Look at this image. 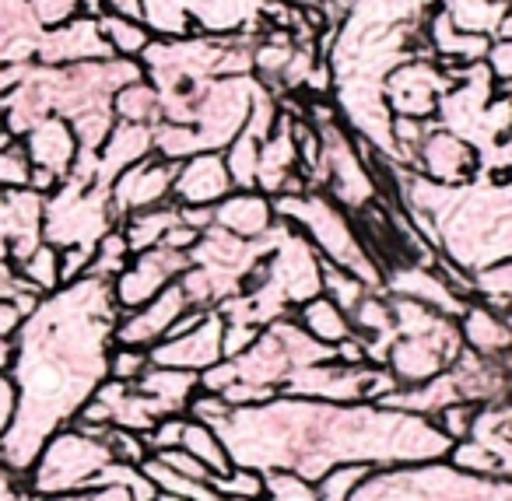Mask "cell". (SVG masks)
<instances>
[{"mask_svg": "<svg viewBox=\"0 0 512 501\" xmlns=\"http://www.w3.org/2000/svg\"><path fill=\"white\" fill-rule=\"evenodd\" d=\"M151 144H155V155L165 158V162H186V158L200 155L204 144H200L193 123H155L151 127Z\"/></svg>", "mask_w": 512, "mask_h": 501, "instance_id": "cell-31", "label": "cell"}, {"mask_svg": "<svg viewBox=\"0 0 512 501\" xmlns=\"http://www.w3.org/2000/svg\"><path fill=\"white\" fill-rule=\"evenodd\" d=\"M183 270H190V253H179V249L155 246L144 249V253H134L127 267H123V274L113 281L116 309L134 312L141 305H148L158 291L176 284L183 277Z\"/></svg>", "mask_w": 512, "mask_h": 501, "instance_id": "cell-9", "label": "cell"}, {"mask_svg": "<svg viewBox=\"0 0 512 501\" xmlns=\"http://www.w3.org/2000/svg\"><path fill=\"white\" fill-rule=\"evenodd\" d=\"M260 501H316V484L299 473L271 470L264 473V498Z\"/></svg>", "mask_w": 512, "mask_h": 501, "instance_id": "cell-38", "label": "cell"}, {"mask_svg": "<svg viewBox=\"0 0 512 501\" xmlns=\"http://www.w3.org/2000/svg\"><path fill=\"white\" fill-rule=\"evenodd\" d=\"M43 207L46 197L29 186H4L0 190V235L8 239L15 267L43 246Z\"/></svg>", "mask_w": 512, "mask_h": 501, "instance_id": "cell-15", "label": "cell"}, {"mask_svg": "<svg viewBox=\"0 0 512 501\" xmlns=\"http://www.w3.org/2000/svg\"><path fill=\"white\" fill-rule=\"evenodd\" d=\"M221 333H225V316L218 309H211L204 316V323L197 330L183 333V337H169L162 344L151 347V365L162 368H183V372H207L211 365H218L221 354Z\"/></svg>", "mask_w": 512, "mask_h": 501, "instance_id": "cell-16", "label": "cell"}, {"mask_svg": "<svg viewBox=\"0 0 512 501\" xmlns=\"http://www.w3.org/2000/svg\"><path fill=\"white\" fill-rule=\"evenodd\" d=\"M414 172L439 186H467L481 172V158H477V151L463 137L432 123L418 155H414Z\"/></svg>", "mask_w": 512, "mask_h": 501, "instance_id": "cell-11", "label": "cell"}, {"mask_svg": "<svg viewBox=\"0 0 512 501\" xmlns=\"http://www.w3.org/2000/svg\"><path fill=\"white\" fill-rule=\"evenodd\" d=\"M99 29L106 36L113 57L123 60H141L144 50L151 46V29L144 22H130V18H116V15H99Z\"/></svg>", "mask_w": 512, "mask_h": 501, "instance_id": "cell-28", "label": "cell"}, {"mask_svg": "<svg viewBox=\"0 0 512 501\" xmlns=\"http://www.w3.org/2000/svg\"><path fill=\"white\" fill-rule=\"evenodd\" d=\"M25 158L32 169H46L64 183L71 176V165L78 158V137H74L71 123L64 116H46L39 120L29 134L22 137Z\"/></svg>", "mask_w": 512, "mask_h": 501, "instance_id": "cell-18", "label": "cell"}, {"mask_svg": "<svg viewBox=\"0 0 512 501\" xmlns=\"http://www.w3.org/2000/svg\"><path fill=\"white\" fill-rule=\"evenodd\" d=\"M102 15L130 18V22H144V0H102Z\"/></svg>", "mask_w": 512, "mask_h": 501, "instance_id": "cell-49", "label": "cell"}, {"mask_svg": "<svg viewBox=\"0 0 512 501\" xmlns=\"http://www.w3.org/2000/svg\"><path fill=\"white\" fill-rule=\"evenodd\" d=\"M232 176L221 151H200V155L179 162L176 183H172V204L179 207H218L232 193Z\"/></svg>", "mask_w": 512, "mask_h": 501, "instance_id": "cell-17", "label": "cell"}, {"mask_svg": "<svg viewBox=\"0 0 512 501\" xmlns=\"http://www.w3.org/2000/svg\"><path fill=\"white\" fill-rule=\"evenodd\" d=\"M113 113L120 123H141V127H155L162 123V99H158V88L148 78L130 81L120 92L113 95Z\"/></svg>", "mask_w": 512, "mask_h": 501, "instance_id": "cell-27", "label": "cell"}, {"mask_svg": "<svg viewBox=\"0 0 512 501\" xmlns=\"http://www.w3.org/2000/svg\"><path fill=\"white\" fill-rule=\"evenodd\" d=\"M446 463L456 466L460 473H474V477H498L495 452H491L484 442H477V438H463V442L449 445Z\"/></svg>", "mask_w": 512, "mask_h": 501, "instance_id": "cell-36", "label": "cell"}, {"mask_svg": "<svg viewBox=\"0 0 512 501\" xmlns=\"http://www.w3.org/2000/svg\"><path fill=\"white\" fill-rule=\"evenodd\" d=\"M15 270L39 298H46V295H53V291L64 288V284H60V249L50 246V242H43L36 253L25 256Z\"/></svg>", "mask_w": 512, "mask_h": 501, "instance_id": "cell-29", "label": "cell"}, {"mask_svg": "<svg viewBox=\"0 0 512 501\" xmlns=\"http://www.w3.org/2000/svg\"><path fill=\"white\" fill-rule=\"evenodd\" d=\"M113 463L106 438H92L74 424L60 428L50 442L39 449L36 463L22 477L29 498H50V494H81L95 484L106 466Z\"/></svg>", "mask_w": 512, "mask_h": 501, "instance_id": "cell-4", "label": "cell"}, {"mask_svg": "<svg viewBox=\"0 0 512 501\" xmlns=\"http://www.w3.org/2000/svg\"><path fill=\"white\" fill-rule=\"evenodd\" d=\"M22 71H25V67H0V99L15 88V81L22 78Z\"/></svg>", "mask_w": 512, "mask_h": 501, "instance_id": "cell-54", "label": "cell"}, {"mask_svg": "<svg viewBox=\"0 0 512 501\" xmlns=\"http://www.w3.org/2000/svg\"><path fill=\"white\" fill-rule=\"evenodd\" d=\"M463 351L460 326L449 323L446 330L432 333V337H397L386 354V368L397 379V386H425V382L439 379Z\"/></svg>", "mask_w": 512, "mask_h": 501, "instance_id": "cell-8", "label": "cell"}, {"mask_svg": "<svg viewBox=\"0 0 512 501\" xmlns=\"http://www.w3.org/2000/svg\"><path fill=\"white\" fill-rule=\"evenodd\" d=\"M179 225V204H162L151 207V211H137L130 218L120 221V232L127 239L130 253H144V249H155L165 242V235Z\"/></svg>", "mask_w": 512, "mask_h": 501, "instance_id": "cell-26", "label": "cell"}, {"mask_svg": "<svg viewBox=\"0 0 512 501\" xmlns=\"http://www.w3.org/2000/svg\"><path fill=\"white\" fill-rule=\"evenodd\" d=\"M207 487H214L228 501H260L264 498V473L249 470V466H232L225 477L207 480Z\"/></svg>", "mask_w": 512, "mask_h": 501, "instance_id": "cell-37", "label": "cell"}, {"mask_svg": "<svg viewBox=\"0 0 512 501\" xmlns=\"http://www.w3.org/2000/svg\"><path fill=\"white\" fill-rule=\"evenodd\" d=\"M148 368H151V354L144 351V347L113 344V351H109V379L113 382H127V386H134Z\"/></svg>", "mask_w": 512, "mask_h": 501, "instance_id": "cell-39", "label": "cell"}, {"mask_svg": "<svg viewBox=\"0 0 512 501\" xmlns=\"http://www.w3.org/2000/svg\"><path fill=\"white\" fill-rule=\"evenodd\" d=\"M11 361H15V340L0 337V375L11 372Z\"/></svg>", "mask_w": 512, "mask_h": 501, "instance_id": "cell-55", "label": "cell"}, {"mask_svg": "<svg viewBox=\"0 0 512 501\" xmlns=\"http://www.w3.org/2000/svg\"><path fill=\"white\" fill-rule=\"evenodd\" d=\"M120 309L113 302V284L99 277H81L53 295L39 298L15 333V382L18 407L8 435L0 442V463L25 477L39 449L60 428L78 417V410L109 379V351Z\"/></svg>", "mask_w": 512, "mask_h": 501, "instance_id": "cell-1", "label": "cell"}, {"mask_svg": "<svg viewBox=\"0 0 512 501\" xmlns=\"http://www.w3.org/2000/svg\"><path fill=\"white\" fill-rule=\"evenodd\" d=\"M292 319L309 333V337L320 340V344H327V347H337L341 340H348L351 333H355L351 330L348 312L337 309L327 295H316V298H309V302H302L299 309L292 312Z\"/></svg>", "mask_w": 512, "mask_h": 501, "instance_id": "cell-25", "label": "cell"}, {"mask_svg": "<svg viewBox=\"0 0 512 501\" xmlns=\"http://www.w3.org/2000/svg\"><path fill=\"white\" fill-rule=\"evenodd\" d=\"M29 501H81V494H50V498H29Z\"/></svg>", "mask_w": 512, "mask_h": 501, "instance_id": "cell-56", "label": "cell"}, {"mask_svg": "<svg viewBox=\"0 0 512 501\" xmlns=\"http://www.w3.org/2000/svg\"><path fill=\"white\" fill-rule=\"evenodd\" d=\"M449 88H453V71H446L439 60H407L386 74L383 99L393 116L432 120Z\"/></svg>", "mask_w": 512, "mask_h": 501, "instance_id": "cell-7", "label": "cell"}, {"mask_svg": "<svg viewBox=\"0 0 512 501\" xmlns=\"http://www.w3.org/2000/svg\"><path fill=\"white\" fill-rule=\"evenodd\" d=\"M186 309H190V302H186L179 281L169 284V288L158 291L148 305H141V309H134V312H120L116 330H113V344L144 347V351H151V347L162 344V340L169 337V330L176 326V319L183 316Z\"/></svg>", "mask_w": 512, "mask_h": 501, "instance_id": "cell-13", "label": "cell"}, {"mask_svg": "<svg viewBox=\"0 0 512 501\" xmlns=\"http://www.w3.org/2000/svg\"><path fill=\"white\" fill-rule=\"evenodd\" d=\"M99 60H113L106 36L99 29L95 15H78L64 25H53L43 32L36 64L43 67H74V64H99Z\"/></svg>", "mask_w": 512, "mask_h": 501, "instance_id": "cell-12", "label": "cell"}, {"mask_svg": "<svg viewBox=\"0 0 512 501\" xmlns=\"http://www.w3.org/2000/svg\"><path fill=\"white\" fill-rule=\"evenodd\" d=\"M274 214L281 221H288L292 228H299L327 263L351 270L372 291L383 288V267L365 249L355 221L323 190H306V193H295V197H274Z\"/></svg>", "mask_w": 512, "mask_h": 501, "instance_id": "cell-3", "label": "cell"}, {"mask_svg": "<svg viewBox=\"0 0 512 501\" xmlns=\"http://www.w3.org/2000/svg\"><path fill=\"white\" fill-rule=\"evenodd\" d=\"M29 494H25V484L18 473H11L8 466L0 463V501H25Z\"/></svg>", "mask_w": 512, "mask_h": 501, "instance_id": "cell-51", "label": "cell"}, {"mask_svg": "<svg viewBox=\"0 0 512 501\" xmlns=\"http://www.w3.org/2000/svg\"><path fill=\"white\" fill-rule=\"evenodd\" d=\"M372 466L365 463H344V466H334L327 470L320 480H316V501H351L355 491L372 477Z\"/></svg>", "mask_w": 512, "mask_h": 501, "instance_id": "cell-32", "label": "cell"}, {"mask_svg": "<svg viewBox=\"0 0 512 501\" xmlns=\"http://www.w3.org/2000/svg\"><path fill=\"white\" fill-rule=\"evenodd\" d=\"M176 162H165V158L151 155L144 162L130 165L127 172L113 179L109 186V204H113L116 221L130 218L137 211H151V207H162L172 200V183H176Z\"/></svg>", "mask_w": 512, "mask_h": 501, "instance_id": "cell-10", "label": "cell"}, {"mask_svg": "<svg viewBox=\"0 0 512 501\" xmlns=\"http://www.w3.org/2000/svg\"><path fill=\"white\" fill-rule=\"evenodd\" d=\"M92 256H95V249H88V246L60 249V284H74V281H81V277H88Z\"/></svg>", "mask_w": 512, "mask_h": 501, "instance_id": "cell-46", "label": "cell"}, {"mask_svg": "<svg viewBox=\"0 0 512 501\" xmlns=\"http://www.w3.org/2000/svg\"><path fill=\"white\" fill-rule=\"evenodd\" d=\"M274 221H278L274 200L260 190H232L214 207V225L239 235V239H246V242L264 239L274 228Z\"/></svg>", "mask_w": 512, "mask_h": 501, "instance_id": "cell-20", "label": "cell"}, {"mask_svg": "<svg viewBox=\"0 0 512 501\" xmlns=\"http://www.w3.org/2000/svg\"><path fill=\"white\" fill-rule=\"evenodd\" d=\"M130 246L123 239L120 225L113 228L109 235H102L99 246H95V256H92V267H88V277H99V281H109L113 284L116 277L123 274V267L130 263Z\"/></svg>", "mask_w": 512, "mask_h": 501, "instance_id": "cell-34", "label": "cell"}, {"mask_svg": "<svg viewBox=\"0 0 512 501\" xmlns=\"http://www.w3.org/2000/svg\"><path fill=\"white\" fill-rule=\"evenodd\" d=\"M383 291L393 298H411V302H421L428 309L442 312L449 319H460L463 309H467V298L456 295L446 284V277L435 270V263H397V267H386L383 274Z\"/></svg>", "mask_w": 512, "mask_h": 501, "instance_id": "cell-14", "label": "cell"}, {"mask_svg": "<svg viewBox=\"0 0 512 501\" xmlns=\"http://www.w3.org/2000/svg\"><path fill=\"white\" fill-rule=\"evenodd\" d=\"M22 277H18L15 263H11V249H8V239L0 235V284H18Z\"/></svg>", "mask_w": 512, "mask_h": 501, "instance_id": "cell-53", "label": "cell"}, {"mask_svg": "<svg viewBox=\"0 0 512 501\" xmlns=\"http://www.w3.org/2000/svg\"><path fill=\"white\" fill-rule=\"evenodd\" d=\"M0 130H4V109H0Z\"/></svg>", "mask_w": 512, "mask_h": 501, "instance_id": "cell-57", "label": "cell"}, {"mask_svg": "<svg viewBox=\"0 0 512 501\" xmlns=\"http://www.w3.org/2000/svg\"><path fill=\"white\" fill-rule=\"evenodd\" d=\"M134 389H141V393L155 403L162 417H176V414H186L193 393L200 389V375L197 372H183V368L151 365L148 372L134 382Z\"/></svg>", "mask_w": 512, "mask_h": 501, "instance_id": "cell-23", "label": "cell"}, {"mask_svg": "<svg viewBox=\"0 0 512 501\" xmlns=\"http://www.w3.org/2000/svg\"><path fill=\"white\" fill-rule=\"evenodd\" d=\"M15 407H18L15 382H11V375H0V442H4L11 421H15Z\"/></svg>", "mask_w": 512, "mask_h": 501, "instance_id": "cell-47", "label": "cell"}, {"mask_svg": "<svg viewBox=\"0 0 512 501\" xmlns=\"http://www.w3.org/2000/svg\"><path fill=\"white\" fill-rule=\"evenodd\" d=\"M81 501H134L120 484H99V487H88L81 491Z\"/></svg>", "mask_w": 512, "mask_h": 501, "instance_id": "cell-52", "label": "cell"}, {"mask_svg": "<svg viewBox=\"0 0 512 501\" xmlns=\"http://www.w3.org/2000/svg\"><path fill=\"white\" fill-rule=\"evenodd\" d=\"M155 459H158V463H162V466H169L172 473H179V477H183V480H197V484H207V480L214 477V473L207 470V466L200 463V459H193L186 449H169V452H158Z\"/></svg>", "mask_w": 512, "mask_h": 501, "instance_id": "cell-44", "label": "cell"}, {"mask_svg": "<svg viewBox=\"0 0 512 501\" xmlns=\"http://www.w3.org/2000/svg\"><path fill=\"white\" fill-rule=\"evenodd\" d=\"M218 438L232 466L260 473L288 470L313 484L344 463H365L372 470L439 463L453 445L432 417L379 403H320L295 396L232 410Z\"/></svg>", "mask_w": 512, "mask_h": 501, "instance_id": "cell-2", "label": "cell"}, {"mask_svg": "<svg viewBox=\"0 0 512 501\" xmlns=\"http://www.w3.org/2000/svg\"><path fill=\"white\" fill-rule=\"evenodd\" d=\"M456 326H460V337L467 351L481 354V358H505V354H512V333L491 305L470 298L463 316L456 319Z\"/></svg>", "mask_w": 512, "mask_h": 501, "instance_id": "cell-22", "label": "cell"}, {"mask_svg": "<svg viewBox=\"0 0 512 501\" xmlns=\"http://www.w3.org/2000/svg\"><path fill=\"white\" fill-rule=\"evenodd\" d=\"M228 414H232V403L218 393H204V389H197L193 400H190V407H186V417H190V421L207 424V428H214V431L228 421Z\"/></svg>", "mask_w": 512, "mask_h": 501, "instance_id": "cell-40", "label": "cell"}, {"mask_svg": "<svg viewBox=\"0 0 512 501\" xmlns=\"http://www.w3.org/2000/svg\"><path fill=\"white\" fill-rule=\"evenodd\" d=\"M120 225L109 204V190L102 186H78L71 179L57 186L46 197L43 207V242L57 249L71 246H99L102 235H109Z\"/></svg>", "mask_w": 512, "mask_h": 501, "instance_id": "cell-5", "label": "cell"}, {"mask_svg": "<svg viewBox=\"0 0 512 501\" xmlns=\"http://www.w3.org/2000/svg\"><path fill=\"white\" fill-rule=\"evenodd\" d=\"M449 22L467 36H484L495 43L502 25L512 18V0H442Z\"/></svg>", "mask_w": 512, "mask_h": 501, "instance_id": "cell-24", "label": "cell"}, {"mask_svg": "<svg viewBox=\"0 0 512 501\" xmlns=\"http://www.w3.org/2000/svg\"><path fill=\"white\" fill-rule=\"evenodd\" d=\"M179 449H186L193 459H200L214 477H225V473L232 470V459H228V452H225V442H221L218 431L207 428V424L186 421L183 445H179Z\"/></svg>", "mask_w": 512, "mask_h": 501, "instance_id": "cell-30", "label": "cell"}, {"mask_svg": "<svg viewBox=\"0 0 512 501\" xmlns=\"http://www.w3.org/2000/svg\"><path fill=\"white\" fill-rule=\"evenodd\" d=\"M256 85L249 74L242 78H211L200 85L197 109H193V130H197L204 151H225L242 134L253 109Z\"/></svg>", "mask_w": 512, "mask_h": 501, "instance_id": "cell-6", "label": "cell"}, {"mask_svg": "<svg viewBox=\"0 0 512 501\" xmlns=\"http://www.w3.org/2000/svg\"><path fill=\"white\" fill-rule=\"evenodd\" d=\"M106 445H109V456H113L116 463H127V466H141L144 459L151 456L144 438L134 435V431H123V428H109Z\"/></svg>", "mask_w": 512, "mask_h": 501, "instance_id": "cell-42", "label": "cell"}, {"mask_svg": "<svg viewBox=\"0 0 512 501\" xmlns=\"http://www.w3.org/2000/svg\"><path fill=\"white\" fill-rule=\"evenodd\" d=\"M22 323H25L22 305H18L15 298H0V337L15 340V333L22 330Z\"/></svg>", "mask_w": 512, "mask_h": 501, "instance_id": "cell-48", "label": "cell"}, {"mask_svg": "<svg viewBox=\"0 0 512 501\" xmlns=\"http://www.w3.org/2000/svg\"><path fill=\"white\" fill-rule=\"evenodd\" d=\"M477 410L481 407H474V403H453V407L439 410L432 421H435V428L449 438V442H463V438H470V431H474Z\"/></svg>", "mask_w": 512, "mask_h": 501, "instance_id": "cell-41", "label": "cell"}, {"mask_svg": "<svg viewBox=\"0 0 512 501\" xmlns=\"http://www.w3.org/2000/svg\"><path fill=\"white\" fill-rule=\"evenodd\" d=\"M43 32L32 0H0V67L36 64Z\"/></svg>", "mask_w": 512, "mask_h": 501, "instance_id": "cell-19", "label": "cell"}, {"mask_svg": "<svg viewBox=\"0 0 512 501\" xmlns=\"http://www.w3.org/2000/svg\"><path fill=\"white\" fill-rule=\"evenodd\" d=\"M151 155H155V144H151V127L116 120L113 134H109L106 144L99 148V172H95V186L109 190L120 172H127L130 165L144 162V158H151Z\"/></svg>", "mask_w": 512, "mask_h": 501, "instance_id": "cell-21", "label": "cell"}, {"mask_svg": "<svg viewBox=\"0 0 512 501\" xmlns=\"http://www.w3.org/2000/svg\"><path fill=\"white\" fill-rule=\"evenodd\" d=\"M474 298L484 305H491L495 312H502L505 305H512V256L495 267L474 274Z\"/></svg>", "mask_w": 512, "mask_h": 501, "instance_id": "cell-35", "label": "cell"}, {"mask_svg": "<svg viewBox=\"0 0 512 501\" xmlns=\"http://www.w3.org/2000/svg\"><path fill=\"white\" fill-rule=\"evenodd\" d=\"M320 274H323V295L330 298V302L337 305L341 312H355V305L362 302L365 295H369V284L365 281H358L351 270H344V267H334V263H327L323 260V267H320Z\"/></svg>", "mask_w": 512, "mask_h": 501, "instance_id": "cell-33", "label": "cell"}, {"mask_svg": "<svg viewBox=\"0 0 512 501\" xmlns=\"http://www.w3.org/2000/svg\"><path fill=\"white\" fill-rule=\"evenodd\" d=\"M260 326L253 323H225V333H221V354L225 358H239V354H246L249 347L260 340Z\"/></svg>", "mask_w": 512, "mask_h": 501, "instance_id": "cell-45", "label": "cell"}, {"mask_svg": "<svg viewBox=\"0 0 512 501\" xmlns=\"http://www.w3.org/2000/svg\"><path fill=\"white\" fill-rule=\"evenodd\" d=\"M186 421H190L186 414L162 417V421H155V428H151L148 435H141V438H144V445H148L151 456H158V452H169V449H179V445H183Z\"/></svg>", "mask_w": 512, "mask_h": 501, "instance_id": "cell-43", "label": "cell"}, {"mask_svg": "<svg viewBox=\"0 0 512 501\" xmlns=\"http://www.w3.org/2000/svg\"><path fill=\"white\" fill-rule=\"evenodd\" d=\"M179 221L193 232H207L214 225V207H179Z\"/></svg>", "mask_w": 512, "mask_h": 501, "instance_id": "cell-50", "label": "cell"}]
</instances>
